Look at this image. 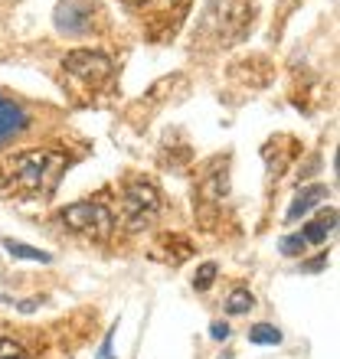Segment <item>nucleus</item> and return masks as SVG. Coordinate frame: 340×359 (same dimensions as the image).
<instances>
[{"label":"nucleus","instance_id":"nucleus-9","mask_svg":"<svg viewBox=\"0 0 340 359\" xmlns=\"http://www.w3.org/2000/svg\"><path fill=\"white\" fill-rule=\"evenodd\" d=\"M4 248L10 252V258H23V262H39V265H53V255L43 252V248H33L27 242H17V238H4Z\"/></svg>","mask_w":340,"mask_h":359},{"label":"nucleus","instance_id":"nucleus-17","mask_svg":"<svg viewBox=\"0 0 340 359\" xmlns=\"http://www.w3.org/2000/svg\"><path fill=\"white\" fill-rule=\"evenodd\" d=\"M324 265H327V255H321V258H314V262H308V265H304V268H308V271H321V268Z\"/></svg>","mask_w":340,"mask_h":359},{"label":"nucleus","instance_id":"nucleus-14","mask_svg":"<svg viewBox=\"0 0 340 359\" xmlns=\"http://www.w3.org/2000/svg\"><path fill=\"white\" fill-rule=\"evenodd\" d=\"M0 359H30V353L17 340H0Z\"/></svg>","mask_w":340,"mask_h":359},{"label":"nucleus","instance_id":"nucleus-13","mask_svg":"<svg viewBox=\"0 0 340 359\" xmlns=\"http://www.w3.org/2000/svg\"><path fill=\"white\" fill-rule=\"evenodd\" d=\"M304 245H308V242L301 238V232H298V236H282V238H278V252H282V255H288V258L304 255Z\"/></svg>","mask_w":340,"mask_h":359},{"label":"nucleus","instance_id":"nucleus-1","mask_svg":"<svg viewBox=\"0 0 340 359\" xmlns=\"http://www.w3.org/2000/svg\"><path fill=\"white\" fill-rule=\"evenodd\" d=\"M13 173H17V187L37 193V189H49L56 183V173L63 170V157L49 151H23L13 157Z\"/></svg>","mask_w":340,"mask_h":359},{"label":"nucleus","instance_id":"nucleus-5","mask_svg":"<svg viewBox=\"0 0 340 359\" xmlns=\"http://www.w3.org/2000/svg\"><path fill=\"white\" fill-rule=\"evenodd\" d=\"M157 212H161V193L151 183H131V187H124V216H128L131 229H141Z\"/></svg>","mask_w":340,"mask_h":359},{"label":"nucleus","instance_id":"nucleus-6","mask_svg":"<svg viewBox=\"0 0 340 359\" xmlns=\"http://www.w3.org/2000/svg\"><path fill=\"white\" fill-rule=\"evenodd\" d=\"M327 196H331V189L324 187V183H311V187H304L301 193L294 196L292 206H288V212H285V222H298V219L308 216L314 206H321Z\"/></svg>","mask_w":340,"mask_h":359},{"label":"nucleus","instance_id":"nucleus-7","mask_svg":"<svg viewBox=\"0 0 340 359\" xmlns=\"http://www.w3.org/2000/svg\"><path fill=\"white\" fill-rule=\"evenodd\" d=\"M27 124H30V118H27V111H23L20 104L0 98V144L10 141V137H17Z\"/></svg>","mask_w":340,"mask_h":359},{"label":"nucleus","instance_id":"nucleus-3","mask_svg":"<svg viewBox=\"0 0 340 359\" xmlns=\"http://www.w3.org/2000/svg\"><path fill=\"white\" fill-rule=\"evenodd\" d=\"M63 69L72 79H79V82H85L92 88H98L102 82L112 79V59L105 53H98V49H76V53H69Z\"/></svg>","mask_w":340,"mask_h":359},{"label":"nucleus","instance_id":"nucleus-2","mask_svg":"<svg viewBox=\"0 0 340 359\" xmlns=\"http://www.w3.org/2000/svg\"><path fill=\"white\" fill-rule=\"evenodd\" d=\"M63 222L69 229H76L82 236L92 238H108L115 229V219L108 212L105 203H92V199H82V203H72V206L63 209Z\"/></svg>","mask_w":340,"mask_h":359},{"label":"nucleus","instance_id":"nucleus-16","mask_svg":"<svg viewBox=\"0 0 340 359\" xmlns=\"http://www.w3.org/2000/svg\"><path fill=\"white\" fill-rule=\"evenodd\" d=\"M209 337H213V340H229V323H213V327H209Z\"/></svg>","mask_w":340,"mask_h":359},{"label":"nucleus","instance_id":"nucleus-8","mask_svg":"<svg viewBox=\"0 0 340 359\" xmlns=\"http://www.w3.org/2000/svg\"><path fill=\"white\" fill-rule=\"evenodd\" d=\"M334 226H337V209H324L321 216L311 219V222L301 229V238L304 242H311V245H321V242H327V236L334 232Z\"/></svg>","mask_w":340,"mask_h":359},{"label":"nucleus","instance_id":"nucleus-11","mask_svg":"<svg viewBox=\"0 0 340 359\" xmlns=\"http://www.w3.org/2000/svg\"><path fill=\"white\" fill-rule=\"evenodd\" d=\"M252 307H255V297L249 294V287H236V291H229V297H226V313L229 317L249 313Z\"/></svg>","mask_w":340,"mask_h":359},{"label":"nucleus","instance_id":"nucleus-15","mask_svg":"<svg viewBox=\"0 0 340 359\" xmlns=\"http://www.w3.org/2000/svg\"><path fill=\"white\" fill-rule=\"evenodd\" d=\"M115 330H118V323H115L112 330L105 333V343H102V350H98V359H115V356H112V340H115Z\"/></svg>","mask_w":340,"mask_h":359},{"label":"nucleus","instance_id":"nucleus-4","mask_svg":"<svg viewBox=\"0 0 340 359\" xmlns=\"http://www.w3.org/2000/svg\"><path fill=\"white\" fill-rule=\"evenodd\" d=\"M95 13H98V0H59L53 20L63 36H85L92 33Z\"/></svg>","mask_w":340,"mask_h":359},{"label":"nucleus","instance_id":"nucleus-18","mask_svg":"<svg viewBox=\"0 0 340 359\" xmlns=\"http://www.w3.org/2000/svg\"><path fill=\"white\" fill-rule=\"evenodd\" d=\"M39 304H43V301H37V297H33V301H23V304H20V311H23V313H30V311H37Z\"/></svg>","mask_w":340,"mask_h":359},{"label":"nucleus","instance_id":"nucleus-10","mask_svg":"<svg viewBox=\"0 0 340 359\" xmlns=\"http://www.w3.org/2000/svg\"><path fill=\"white\" fill-rule=\"evenodd\" d=\"M282 340L285 337L275 323H255L252 330H249V343H259V346H278Z\"/></svg>","mask_w":340,"mask_h":359},{"label":"nucleus","instance_id":"nucleus-19","mask_svg":"<svg viewBox=\"0 0 340 359\" xmlns=\"http://www.w3.org/2000/svg\"><path fill=\"white\" fill-rule=\"evenodd\" d=\"M128 4H151V0H128Z\"/></svg>","mask_w":340,"mask_h":359},{"label":"nucleus","instance_id":"nucleus-12","mask_svg":"<svg viewBox=\"0 0 340 359\" xmlns=\"http://www.w3.org/2000/svg\"><path fill=\"white\" fill-rule=\"evenodd\" d=\"M216 274H219V268L213 265V262L200 265L197 274H193V287H197V291H209V287H213V281H216Z\"/></svg>","mask_w":340,"mask_h":359}]
</instances>
